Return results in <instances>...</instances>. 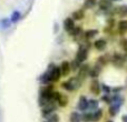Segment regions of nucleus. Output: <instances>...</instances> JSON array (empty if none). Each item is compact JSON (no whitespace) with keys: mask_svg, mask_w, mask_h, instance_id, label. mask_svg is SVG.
I'll return each mask as SVG.
<instances>
[{"mask_svg":"<svg viewBox=\"0 0 127 122\" xmlns=\"http://www.w3.org/2000/svg\"><path fill=\"white\" fill-rule=\"evenodd\" d=\"M81 82H83V81H81L78 77H72V78H70L68 81L64 82L62 85L64 89L68 90V91H74V90H77L80 87Z\"/></svg>","mask_w":127,"mask_h":122,"instance_id":"nucleus-1","label":"nucleus"},{"mask_svg":"<svg viewBox=\"0 0 127 122\" xmlns=\"http://www.w3.org/2000/svg\"><path fill=\"white\" fill-rule=\"evenodd\" d=\"M47 71H48L49 74H50L51 82H53V81H58V80H59V78H60V76H62V71H60V68L59 67L50 65V68H49Z\"/></svg>","mask_w":127,"mask_h":122,"instance_id":"nucleus-2","label":"nucleus"},{"mask_svg":"<svg viewBox=\"0 0 127 122\" xmlns=\"http://www.w3.org/2000/svg\"><path fill=\"white\" fill-rule=\"evenodd\" d=\"M89 70H90V67L88 64H81L78 69V78L80 79L81 81L86 78V77L89 76Z\"/></svg>","mask_w":127,"mask_h":122,"instance_id":"nucleus-3","label":"nucleus"},{"mask_svg":"<svg viewBox=\"0 0 127 122\" xmlns=\"http://www.w3.org/2000/svg\"><path fill=\"white\" fill-rule=\"evenodd\" d=\"M87 57H88V49L80 46V48L78 49V52H77V55H76V60L78 61V62L83 63L84 61L87 59Z\"/></svg>","mask_w":127,"mask_h":122,"instance_id":"nucleus-4","label":"nucleus"},{"mask_svg":"<svg viewBox=\"0 0 127 122\" xmlns=\"http://www.w3.org/2000/svg\"><path fill=\"white\" fill-rule=\"evenodd\" d=\"M56 110V103H49V104L42 107V117L45 118H48L50 114L54 113V111Z\"/></svg>","mask_w":127,"mask_h":122,"instance_id":"nucleus-5","label":"nucleus"},{"mask_svg":"<svg viewBox=\"0 0 127 122\" xmlns=\"http://www.w3.org/2000/svg\"><path fill=\"white\" fill-rule=\"evenodd\" d=\"M110 60H112L113 64L117 68H122L124 65V63H125V58H124L122 55H118V53L113 56V58Z\"/></svg>","mask_w":127,"mask_h":122,"instance_id":"nucleus-6","label":"nucleus"},{"mask_svg":"<svg viewBox=\"0 0 127 122\" xmlns=\"http://www.w3.org/2000/svg\"><path fill=\"white\" fill-rule=\"evenodd\" d=\"M100 71H101V65L99 64V63H96L93 68H90L89 76L92 77V78H97V77L99 76V73H100Z\"/></svg>","mask_w":127,"mask_h":122,"instance_id":"nucleus-7","label":"nucleus"},{"mask_svg":"<svg viewBox=\"0 0 127 122\" xmlns=\"http://www.w3.org/2000/svg\"><path fill=\"white\" fill-rule=\"evenodd\" d=\"M100 90H101V85L99 84V82L97 80H94L92 82V84H90V91L97 96V94L100 93Z\"/></svg>","mask_w":127,"mask_h":122,"instance_id":"nucleus-8","label":"nucleus"},{"mask_svg":"<svg viewBox=\"0 0 127 122\" xmlns=\"http://www.w3.org/2000/svg\"><path fill=\"white\" fill-rule=\"evenodd\" d=\"M64 28H65L66 31H69V32H70V31L75 28L74 19H71V18H67V19L64 21Z\"/></svg>","mask_w":127,"mask_h":122,"instance_id":"nucleus-9","label":"nucleus"},{"mask_svg":"<svg viewBox=\"0 0 127 122\" xmlns=\"http://www.w3.org/2000/svg\"><path fill=\"white\" fill-rule=\"evenodd\" d=\"M78 109L81 110V111H85V110L88 109V100L86 99V97H80L78 102Z\"/></svg>","mask_w":127,"mask_h":122,"instance_id":"nucleus-10","label":"nucleus"},{"mask_svg":"<svg viewBox=\"0 0 127 122\" xmlns=\"http://www.w3.org/2000/svg\"><path fill=\"white\" fill-rule=\"evenodd\" d=\"M70 63L67 62V61H64L60 65V71H62V76H67L70 72Z\"/></svg>","mask_w":127,"mask_h":122,"instance_id":"nucleus-11","label":"nucleus"},{"mask_svg":"<svg viewBox=\"0 0 127 122\" xmlns=\"http://www.w3.org/2000/svg\"><path fill=\"white\" fill-rule=\"evenodd\" d=\"M99 7H100L101 10H112L113 9L110 0H100L99 1Z\"/></svg>","mask_w":127,"mask_h":122,"instance_id":"nucleus-12","label":"nucleus"},{"mask_svg":"<svg viewBox=\"0 0 127 122\" xmlns=\"http://www.w3.org/2000/svg\"><path fill=\"white\" fill-rule=\"evenodd\" d=\"M115 13L119 16H127V6H121V7H113L112 9Z\"/></svg>","mask_w":127,"mask_h":122,"instance_id":"nucleus-13","label":"nucleus"},{"mask_svg":"<svg viewBox=\"0 0 127 122\" xmlns=\"http://www.w3.org/2000/svg\"><path fill=\"white\" fill-rule=\"evenodd\" d=\"M94 46H95V48H96L97 50L101 51V50H104V49L106 48V41L104 39H98V40H96V41L94 42Z\"/></svg>","mask_w":127,"mask_h":122,"instance_id":"nucleus-14","label":"nucleus"},{"mask_svg":"<svg viewBox=\"0 0 127 122\" xmlns=\"http://www.w3.org/2000/svg\"><path fill=\"white\" fill-rule=\"evenodd\" d=\"M70 35H71L72 37H75L76 39H77V38H79V37H84L83 29L79 28V27H75V28L70 31Z\"/></svg>","mask_w":127,"mask_h":122,"instance_id":"nucleus-15","label":"nucleus"},{"mask_svg":"<svg viewBox=\"0 0 127 122\" xmlns=\"http://www.w3.org/2000/svg\"><path fill=\"white\" fill-rule=\"evenodd\" d=\"M96 35H98V30H96V29H92V30H88L84 33V38H85L86 40H90Z\"/></svg>","mask_w":127,"mask_h":122,"instance_id":"nucleus-16","label":"nucleus"},{"mask_svg":"<svg viewBox=\"0 0 127 122\" xmlns=\"http://www.w3.org/2000/svg\"><path fill=\"white\" fill-rule=\"evenodd\" d=\"M20 19H21V13H20L19 11H13V12L11 13L10 20H11V22H12V23H17Z\"/></svg>","mask_w":127,"mask_h":122,"instance_id":"nucleus-17","label":"nucleus"},{"mask_svg":"<svg viewBox=\"0 0 127 122\" xmlns=\"http://www.w3.org/2000/svg\"><path fill=\"white\" fill-rule=\"evenodd\" d=\"M71 19L74 20H81L84 17H85V13H84V10H77L75 12H72L71 15Z\"/></svg>","mask_w":127,"mask_h":122,"instance_id":"nucleus-18","label":"nucleus"},{"mask_svg":"<svg viewBox=\"0 0 127 122\" xmlns=\"http://www.w3.org/2000/svg\"><path fill=\"white\" fill-rule=\"evenodd\" d=\"M68 102V99L66 96H64V94L59 93V96H58V99H57V103L60 105V107H65L66 104H67Z\"/></svg>","mask_w":127,"mask_h":122,"instance_id":"nucleus-19","label":"nucleus"},{"mask_svg":"<svg viewBox=\"0 0 127 122\" xmlns=\"http://www.w3.org/2000/svg\"><path fill=\"white\" fill-rule=\"evenodd\" d=\"M11 23H12V22H11V20L8 19V18H3V19L0 20V26H1V28H3V29L10 28Z\"/></svg>","mask_w":127,"mask_h":122,"instance_id":"nucleus-20","label":"nucleus"},{"mask_svg":"<svg viewBox=\"0 0 127 122\" xmlns=\"http://www.w3.org/2000/svg\"><path fill=\"white\" fill-rule=\"evenodd\" d=\"M119 108H121V105H119V104L110 103V107H109V113H110V116H116L117 112L119 111Z\"/></svg>","mask_w":127,"mask_h":122,"instance_id":"nucleus-21","label":"nucleus"},{"mask_svg":"<svg viewBox=\"0 0 127 122\" xmlns=\"http://www.w3.org/2000/svg\"><path fill=\"white\" fill-rule=\"evenodd\" d=\"M118 31L121 33H125L127 31V20H122L118 23Z\"/></svg>","mask_w":127,"mask_h":122,"instance_id":"nucleus-22","label":"nucleus"},{"mask_svg":"<svg viewBox=\"0 0 127 122\" xmlns=\"http://www.w3.org/2000/svg\"><path fill=\"white\" fill-rule=\"evenodd\" d=\"M81 121V116L78 112H72L70 114V122H80Z\"/></svg>","mask_w":127,"mask_h":122,"instance_id":"nucleus-23","label":"nucleus"},{"mask_svg":"<svg viewBox=\"0 0 127 122\" xmlns=\"http://www.w3.org/2000/svg\"><path fill=\"white\" fill-rule=\"evenodd\" d=\"M98 108V101L96 99H92L88 101V109L90 110H96Z\"/></svg>","mask_w":127,"mask_h":122,"instance_id":"nucleus-24","label":"nucleus"},{"mask_svg":"<svg viewBox=\"0 0 127 122\" xmlns=\"http://www.w3.org/2000/svg\"><path fill=\"white\" fill-rule=\"evenodd\" d=\"M108 61H110V58L108 57V56H101V57L98 58L97 63H99V64L103 67V65H105L106 63H108Z\"/></svg>","mask_w":127,"mask_h":122,"instance_id":"nucleus-25","label":"nucleus"},{"mask_svg":"<svg viewBox=\"0 0 127 122\" xmlns=\"http://www.w3.org/2000/svg\"><path fill=\"white\" fill-rule=\"evenodd\" d=\"M103 117V111L101 110H96L95 112H93V121H99Z\"/></svg>","mask_w":127,"mask_h":122,"instance_id":"nucleus-26","label":"nucleus"},{"mask_svg":"<svg viewBox=\"0 0 127 122\" xmlns=\"http://www.w3.org/2000/svg\"><path fill=\"white\" fill-rule=\"evenodd\" d=\"M96 6V0H86L84 2V8L85 9H92Z\"/></svg>","mask_w":127,"mask_h":122,"instance_id":"nucleus-27","label":"nucleus"},{"mask_svg":"<svg viewBox=\"0 0 127 122\" xmlns=\"http://www.w3.org/2000/svg\"><path fill=\"white\" fill-rule=\"evenodd\" d=\"M81 120L84 122H92L93 121V113H89V112L84 113L83 116H81Z\"/></svg>","mask_w":127,"mask_h":122,"instance_id":"nucleus-28","label":"nucleus"},{"mask_svg":"<svg viewBox=\"0 0 127 122\" xmlns=\"http://www.w3.org/2000/svg\"><path fill=\"white\" fill-rule=\"evenodd\" d=\"M80 65H81V63L78 62V61L75 59L71 63H70V69H71V70H77V69H79V67H80Z\"/></svg>","mask_w":127,"mask_h":122,"instance_id":"nucleus-29","label":"nucleus"},{"mask_svg":"<svg viewBox=\"0 0 127 122\" xmlns=\"http://www.w3.org/2000/svg\"><path fill=\"white\" fill-rule=\"evenodd\" d=\"M58 121H59V118H58L57 114L53 113L48 117V122H58Z\"/></svg>","mask_w":127,"mask_h":122,"instance_id":"nucleus-30","label":"nucleus"},{"mask_svg":"<svg viewBox=\"0 0 127 122\" xmlns=\"http://www.w3.org/2000/svg\"><path fill=\"white\" fill-rule=\"evenodd\" d=\"M101 90H104V91L107 92V93L112 91V89H110L109 87H107V85H105V84H101Z\"/></svg>","mask_w":127,"mask_h":122,"instance_id":"nucleus-31","label":"nucleus"},{"mask_svg":"<svg viewBox=\"0 0 127 122\" xmlns=\"http://www.w3.org/2000/svg\"><path fill=\"white\" fill-rule=\"evenodd\" d=\"M122 47H123V49L127 52V39H125V40H123V41H122Z\"/></svg>","mask_w":127,"mask_h":122,"instance_id":"nucleus-32","label":"nucleus"},{"mask_svg":"<svg viewBox=\"0 0 127 122\" xmlns=\"http://www.w3.org/2000/svg\"><path fill=\"white\" fill-rule=\"evenodd\" d=\"M123 122H127V116H124L123 117Z\"/></svg>","mask_w":127,"mask_h":122,"instance_id":"nucleus-33","label":"nucleus"},{"mask_svg":"<svg viewBox=\"0 0 127 122\" xmlns=\"http://www.w3.org/2000/svg\"><path fill=\"white\" fill-rule=\"evenodd\" d=\"M110 1L113 2V1H119V0H110Z\"/></svg>","mask_w":127,"mask_h":122,"instance_id":"nucleus-34","label":"nucleus"},{"mask_svg":"<svg viewBox=\"0 0 127 122\" xmlns=\"http://www.w3.org/2000/svg\"><path fill=\"white\" fill-rule=\"evenodd\" d=\"M107 122H113V121H107Z\"/></svg>","mask_w":127,"mask_h":122,"instance_id":"nucleus-35","label":"nucleus"},{"mask_svg":"<svg viewBox=\"0 0 127 122\" xmlns=\"http://www.w3.org/2000/svg\"><path fill=\"white\" fill-rule=\"evenodd\" d=\"M47 122H48V121H47Z\"/></svg>","mask_w":127,"mask_h":122,"instance_id":"nucleus-36","label":"nucleus"}]
</instances>
